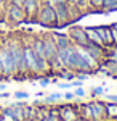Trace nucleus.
<instances>
[{
  "label": "nucleus",
  "instance_id": "32",
  "mask_svg": "<svg viewBox=\"0 0 117 121\" xmlns=\"http://www.w3.org/2000/svg\"><path fill=\"white\" fill-rule=\"evenodd\" d=\"M7 89V84H3V82H0V92H3Z\"/></svg>",
  "mask_w": 117,
  "mask_h": 121
},
{
  "label": "nucleus",
  "instance_id": "22",
  "mask_svg": "<svg viewBox=\"0 0 117 121\" xmlns=\"http://www.w3.org/2000/svg\"><path fill=\"white\" fill-rule=\"evenodd\" d=\"M13 97L18 99V100H26V99H29V94L24 92V91H16V92L13 94Z\"/></svg>",
  "mask_w": 117,
  "mask_h": 121
},
{
  "label": "nucleus",
  "instance_id": "21",
  "mask_svg": "<svg viewBox=\"0 0 117 121\" xmlns=\"http://www.w3.org/2000/svg\"><path fill=\"white\" fill-rule=\"evenodd\" d=\"M74 7H77V8H80V10H83V8H87V0H69Z\"/></svg>",
  "mask_w": 117,
  "mask_h": 121
},
{
  "label": "nucleus",
  "instance_id": "8",
  "mask_svg": "<svg viewBox=\"0 0 117 121\" xmlns=\"http://www.w3.org/2000/svg\"><path fill=\"white\" fill-rule=\"evenodd\" d=\"M67 36L71 39V42L74 45H80L85 47L88 44V37H87V32H85V28H80V26H71L69 31H67Z\"/></svg>",
  "mask_w": 117,
  "mask_h": 121
},
{
  "label": "nucleus",
  "instance_id": "10",
  "mask_svg": "<svg viewBox=\"0 0 117 121\" xmlns=\"http://www.w3.org/2000/svg\"><path fill=\"white\" fill-rule=\"evenodd\" d=\"M79 108L74 105H63L59 107V120L61 121H75L79 118Z\"/></svg>",
  "mask_w": 117,
  "mask_h": 121
},
{
  "label": "nucleus",
  "instance_id": "25",
  "mask_svg": "<svg viewBox=\"0 0 117 121\" xmlns=\"http://www.w3.org/2000/svg\"><path fill=\"white\" fill-rule=\"evenodd\" d=\"M75 97H85V91H83V87H77L75 89V92H74Z\"/></svg>",
  "mask_w": 117,
  "mask_h": 121
},
{
  "label": "nucleus",
  "instance_id": "30",
  "mask_svg": "<svg viewBox=\"0 0 117 121\" xmlns=\"http://www.w3.org/2000/svg\"><path fill=\"white\" fill-rule=\"evenodd\" d=\"M8 2L15 3V5H21V7H23V3H24V0H8Z\"/></svg>",
  "mask_w": 117,
  "mask_h": 121
},
{
  "label": "nucleus",
  "instance_id": "13",
  "mask_svg": "<svg viewBox=\"0 0 117 121\" xmlns=\"http://www.w3.org/2000/svg\"><path fill=\"white\" fill-rule=\"evenodd\" d=\"M79 115H80V118H83V120L95 121V115H93V110H91L90 103H82L80 107H79Z\"/></svg>",
  "mask_w": 117,
  "mask_h": 121
},
{
  "label": "nucleus",
  "instance_id": "6",
  "mask_svg": "<svg viewBox=\"0 0 117 121\" xmlns=\"http://www.w3.org/2000/svg\"><path fill=\"white\" fill-rule=\"evenodd\" d=\"M0 61H2V74H3V78L16 76V68H15L13 56L10 53L8 47L5 45V42L0 44Z\"/></svg>",
  "mask_w": 117,
  "mask_h": 121
},
{
  "label": "nucleus",
  "instance_id": "5",
  "mask_svg": "<svg viewBox=\"0 0 117 121\" xmlns=\"http://www.w3.org/2000/svg\"><path fill=\"white\" fill-rule=\"evenodd\" d=\"M23 53H24V63H26L27 74H42L39 60H37L35 53H34L32 47L29 44V39H27V40L23 39Z\"/></svg>",
  "mask_w": 117,
  "mask_h": 121
},
{
  "label": "nucleus",
  "instance_id": "7",
  "mask_svg": "<svg viewBox=\"0 0 117 121\" xmlns=\"http://www.w3.org/2000/svg\"><path fill=\"white\" fill-rule=\"evenodd\" d=\"M42 37H43V47H45V58L50 65V69H51V65L55 63V60L58 56V45H56L51 34H45Z\"/></svg>",
  "mask_w": 117,
  "mask_h": 121
},
{
  "label": "nucleus",
  "instance_id": "19",
  "mask_svg": "<svg viewBox=\"0 0 117 121\" xmlns=\"http://www.w3.org/2000/svg\"><path fill=\"white\" fill-rule=\"evenodd\" d=\"M61 99H63V94L55 92V94H50V95H47V97H45V102H47V103H53V102H58V100H61Z\"/></svg>",
  "mask_w": 117,
  "mask_h": 121
},
{
  "label": "nucleus",
  "instance_id": "17",
  "mask_svg": "<svg viewBox=\"0 0 117 121\" xmlns=\"http://www.w3.org/2000/svg\"><path fill=\"white\" fill-rule=\"evenodd\" d=\"M117 0H103V11H116Z\"/></svg>",
  "mask_w": 117,
  "mask_h": 121
},
{
  "label": "nucleus",
  "instance_id": "15",
  "mask_svg": "<svg viewBox=\"0 0 117 121\" xmlns=\"http://www.w3.org/2000/svg\"><path fill=\"white\" fill-rule=\"evenodd\" d=\"M51 36H53V39H55V42H56V45H58V48H61V47H66V45H71V44H72L67 34H59V32H53Z\"/></svg>",
  "mask_w": 117,
  "mask_h": 121
},
{
  "label": "nucleus",
  "instance_id": "34",
  "mask_svg": "<svg viewBox=\"0 0 117 121\" xmlns=\"http://www.w3.org/2000/svg\"><path fill=\"white\" fill-rule=\"evenodd\" d=\"M43 2H47V0H43Z\"/></svg>",
  "mask_w": 117,
  "mask_h": 121
},
{
  "label": "nucleus",
  "instance_id": "26",
  "mask_svg": "<svg viewBox=\"0 0 117 121\" xmlns=\"http://www.w3.org/2000/svg\"><path fill=\"white\" fill-rule=\"evenodd\" d=\"M50 82H51V79H48V78H42V79L39 81V84H40L42 87H47V86H48Z\"/></svg>",
  "mask_w": 117,
  "mask_h": 121
},
{
  "label": "nucleus",
  "instance_id": "12",
  "mask_svg": "<svg viewBox=\"0 0 117 121\" xmlns=\"http://www.w3.org/2000/svg\"><path fill=\"white\" fill-rule=\"evenodd\" d=\"M95 29H96V32L99 34V37H101V40H103V44H104L106 48L114 45L112 36H111V26H96Z\"/></svg>",
  "mask_w": 117,
  "mask_h": 121
},
{
  "label": "nucleus",
  "instance_id": "18",
  "mask_svg": "<svg viewBox=\"0 0 117 121\" xmlns=\"http://www.w3.org/2000/svg\"><path fill=\"white\" fill-rule=\"evenodd\" d=\"M87 8L103 11V0H87Z\"/></svg>",
  "mask_w": 117,
  "mask_h": 121
},
{
  "label": "nucleus",
  "instance_id": "33",
  "mask_svg": "<svg viewBox=\"0 0 117 121\" xmlns=\"http://www.w3.org/2000/svg\"><path fill=\"white\" fill-rule=\"evenodd\" d=\"M114 76H116V78H117V73H116V74H114Z\"/></svg>",
  "mask_w": 117,
  "mask_h": 121
},
{
  "label": "nucleus",
  "instance_id": "16",
  "mask_svg": "<svg viewBox=\"0 0 117 121\" xmlns=\"http://www.w3.org/2000/svg\"><path fill=\"white\" fill-rule=\"evenodd\" d=\"M106 120H117V102L106 103Z\"/></svg>",
  "mask_w": 117,
  "mask_h": 121
},
{
  "label": "nucleus",
  "instance_id": "4",
  "mask_svg": "<svg viewBox=\"0 0 117 121\" xmlns=\"http://www.w3.org/2000/svg\"><path fill=\"white\" fill-rule=\"evenodd\" d=\"M3 21H7L8 24H21L27 21L26 11L21 5H15L8 2L7 7H5V11H3Z\"/></svg>",
  "mask_w": 117,
  "mask_h": 121
},
{
  "label": "nucleus",
  "instance_id": "24",
  "mask_svg": "<svg viewBox=\"0 0 117 121\" xmlns=\"http://www.w3.org/2000/svg\"><path fill=\"white\" fill-rule=\"evenodd\" d=\"M111 36H112V42L114 45H117V29L114 26H111Z\"/></svg>",
  "mask_w": 117,
  "mask_h": 121
},
{
  "label": "nucleus",
  "instance_id": "9",
  "mask_svg": "<svg viewBox=\"0 0 117 121\" xmlns=\"http://www.w3.org/2000/svg\"><path fill=\"white\" fill-rule=\"evenodd\" d=\"M43 0H24L23 3V8L26 11V16H27V21H34L35 23V16H37V11L40 8Z\"/></svg>",
  "mask_w": 117,
  "mask_h": 121
},
{
  "label": "nucleus",
  "instance_id": "20",
  "mask_svg": "<svg viewBox=\"0 0 117 121\" xmlns=\"http://www.w3.org/2000/svg\"><path fill=\"white\" fill-rule=\"evenodd\" d=\"M106 60H112V61H117V45H112L111 52H106Z\"/></svg>",
  "mask_w": 117,
  "mask_h": 121
},
{
  "label": "nucleus",
  "instance_id": "29",
  "mask_svg": "<svg viewBox=\"0 0 117 121\" xmlns=\"http://www.w3.org/2000/svg\"><path fill=\"white\" fill-rule=\"evenodd\" d=\"M58 86H59L61 89H69V87H72V84H71V82H59Z\"/></svg>",
  "mask_w": 117,
  "mask_h": 121
},
{
  "label": "nucleus",
  "instance_id": "31",
  "mask_svg": "<svg viewBox=\"0 0 117 121\" xmlns=\"http://www.w3.org/2000/svg\"><path fill=\"white\" fill-rule=\"evenodd\" d=\"M10 94L8 92H0V99H8Z\"/></svg>",
  "mask_w": 117,
  "mask_h": 121
},
{
  "label": "nucleus",
  "instance_id": "28",
  "mask_svg": "<svg viewBox=\"0 0 117 121\" xmlns=\"http://www.w3.org/2000/svg\"><path fill=\"white\" fill-rule=\"evenodd\" d=\"M106 100H109V102H117V95H111V94H106Z\"/></svg>",
  "mask_w": 117,
  "mask_h": 121
},
{
  "label": "nucleus",
  "instance_id": "14",
  "mask_svg": "<svg viewBox=\"0 0 117 121\" xmlns=\"http://www.w3.org/2000/svg\"><path fill=\"white\" fill-rule=\"evenodd\" d=\"M85 32H87L88 42H93V44H96V45L104 47L103 40H101V37H99V34L96 32V29H95V28H85Z\"/></svg>",
  "mask_w": 117,
  "mask_h": 121
},
{
  "label": "nucleus",
  "instance_id": "3",
  "mask_svg": "<svg viewBox=\"0 0 117 121\" xmlns=\"http://www.w3.org/2000/svg\"><path fill=\"white\" fill-rule=\"evenodd\" d=\"M29 44H31V47H32V50H34V53H35V56H37V60H39V65H40V69H42V74L51 71V69H50V65H48V61H47V58H45L43 37H42V36H32V37L29 39Z\"/></svg>",
  "mask_w": 117,
  "mask_h": 121
},
{
  "label": "nucleus",
  "instance_id": "1",
  "mask_svg": "<svg viewBox=\"0 0 117 121\" xmlns=\"http://www.w3.org/2000/svg\"><path fill=\"white\" fill-rule=\"evenodd\" d=\"M5 45L8 47L10 53L13 56L15 68H16V74H27L26 63H24V53H23V39L18 37H10L5 40Z\"/></svg>",
  "mask_w": 117,
  "mask_h": 121
},
{
  "label": "nucleus",
  "instance_id": "2",
  "mask_svg": "<svg viewBox=\"0 0 117 121\" xmlns=\"http://www.w3.org/2000/svg\"><path fill=\"white\" fill-rule=\"evenodd\" d=\"M35 23L40 24V26H47V28L58 26V18H56L55 5H51L50 2H42L40 8H39V11H37Z\"/></svg>",
  "mask_w": 117,
  "mask_h": 121
},
{
  "label": "nucleus",
  "instance_id": "35",
  "mask_svg": "<svg viewBox=\"0 0 117 121\" xmlns=\"http://www.w3.org/2000/svg\"><path fill=\"white\" fill-rule=\"evenodd\" d=\"M116 121H117V120H116Z\"/></svg>",
  "mask_w": 117,
  "mask_h": 121
},
{
  "label": "nucleus",
  "instance_id": "27",
  "mask_svg": "<svg viewBox=\"0 0 117 121\" xmlns=\"http://www.w3.org/2000/svg\"><path fill=\"white\" fill-rule=\"evenodd\" d=\"M74 97H75V95H74V92H66L63 95V99H66V100H72Z\"/></svg>",
  "mask_w": 117,
  "mask_h": 121
},
{
  "label": "nucleus",
  "instance_id": "11",
  "mask_svg": "<svg viewBox=\"0 0 117 121\" xmlns=\"http://www.w3.org/2000/svg\"><path fill=\"white\" fill-rule=\"evenodd\" d=\"M90 107L95 115V121H104L106 120V103L101 100H95L90 102Z\"/></svg>",
  "mask_w": 117,
  "mask_h": 121
},
{
  "label": "nucleus",
  "instance_id": "23",
  "mask_svg": "<svg viewBox=\"0 0 117 121\" xmlns=\"http://www.w3.org/2000/svg\"><path fill=\"white\" fill-rule=\"evenodd\" d=\"M104 95V89L103 87H91V97H99Z\"/></svg>",
  "mask_w": 117,
  "mask_h": 121
}]
</instances>
